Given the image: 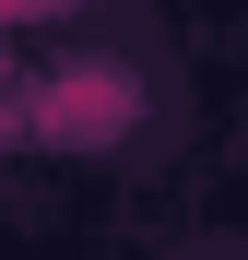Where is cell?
<instances>
[{
	"label": "cell",
	"instance_id": "1",
	"mask_svg": "<svg viewBox=\"0 0 248 260\" xmlns=\"http://www.w3.org/2000/svg\"><path fill=\"white\" fill-rule=\"evenodd\" d=\"M130 118H142V83L118 59H59L24 95V130H36V142H130Z\"/></svg>",
	"mask_w": 248,
	"mask_h": 260
}]
</instances>
